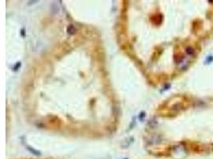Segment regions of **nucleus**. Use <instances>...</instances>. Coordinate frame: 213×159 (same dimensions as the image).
<instances>
[{
  "mask_svg": "<svg viewBox=\"0 0 213 159\" xmlns=\"http://www.w3.org/2000/svg\"><path fill=\"white\" fill-rule=\"evenodd\" d=\"M187 52H189V54H193V52H194V49H192V48H189V49H187Z\"/></svg>",
  "mask_w": 213,
  "mask_h": 159,
  "instance_id": "nucleus-1",
  "label": "nucleus"
}]
</instances>
